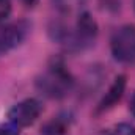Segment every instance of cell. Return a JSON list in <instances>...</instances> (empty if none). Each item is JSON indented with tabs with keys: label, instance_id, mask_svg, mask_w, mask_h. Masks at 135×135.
I'll use <instances>...</instances> for the list:
<instances>
[{
	"label": "cell",
	"instance_id": "12",
	"mask_svg": "<svg viewBox=\"0 0 135 135\" xmlns=\"http://www.w3.org/2000/svg\"><path fill=\"white\" fill-rule=\"evenodd\" d=\"M129 108H131V113L134 115V118H135V93L132 94V98H131V104H129Z\"/></svg>",
	"mask_w": 135,
	"mask_h": 135
},
{
	"label": "cell",
	"instance_id": "2",
	"mask_svg": "<svg viewBox=\"0 0 135 135\" xmlns=\"http://www.w3.org/2000/svg\"><path fill=\"white\" fill-rule=\"evenodd\" d=\"M110 50L116 61L124 65L135 63V25L119 27L110 39Z\"/></svg>",
	"mask_w": 135,
	"mask_h": 135
},
{
	"label": "cell",
	"instance_id": "9",
	"mask_svg": "<svg viewBox=\"0 0 135 135\" xmlns=\"http://www.w3.org/2000/svg\"><path fill=\"white\" fill-rule=\"evenodd\" d=\"M13 11L11 0H0V22H5Z\"/></svg>",
	"mask_w": 135,
	"mask_h": 135
},
{
	"label": "cell",
	"instance_id": "3",
	"mask_svg": "<svg viewBox=\"0 0 135 135\" xmlns=\"http://www.w3.org/2000/svg\"><path fill=\"white\" fill-rule=\"evenodd\" d=\"M98 33H99V25H98L96 19L93 17V14L88 11H82L77 17L75 30L71 35L68 46L74 47L77 50H83V49L90 47L91 44H94Z\"/></svg>",
	"mask_w": 135,
	"mask_h": 135
},
{
	"label": "cell",
	"instance_id": "13",
	"mask_svg": "<svg viewBox=\"0 0 135 135\" xmlns=\"http://www.w3.org/2000/svg\"><path fill=\"white\" fill-rule=\"evenodd\" d=\"M22 2H24L27 6H33L35 3H36V0H22Z\"/></svg>",
	"mask_w": 135,
	"mask_h": 135
},
{
	"label": "cell",
	"instance_id": "14",
	"mask_svg": "<svg viewBox=\"0 0 135 135\" xmlns=\"http://www.w3.org/2000/svg\"><path fill=\"white\" fill-rule=\"evenodd\" d=\"M134 8H135V2H134Z\"/></svg>",
	"mask_w": 135,
	"mask_h": 135
},
{
	"label": "cell",
	"instance_id": "7",
	"mask_svg": "<svg viewBox=\"0 0 135 135\" xmlns=\"http://www.w3.org/2000/svg\"><path fill=\"white\" fill-rule=\"evenodd\" d=\"M69 132V121L65 116H57L47 121L42 127L39 135H68Z\"/></svg>",
	"mask_w": 135,
	"mask_h": 135
},
{
	"label": "cell",
	"instance_id": "5",
	"mask_svg": "<svg viewBox=\"0 0 135 135\" xmlns=\"http://www.w3.org/2000/svg\"><path fill=\"white\" fill-rule=\"evenodd\" d=\"M30 32V24L25 21H17L5 24L0 27V57L6 55L17 46H21Z\"/></svg>",
	"mask_w": 135,
	"mask_h": 135
},
{
	"label": "cell",
	"instance_id": "10",
	"mask_svg": "<svg viewBox=\"0 0 135 135\" xmlns=\"http://www.w3.org/2000/svg\"><path fill=\"white\" fill-rule=\"evenodd\" d=\"M0 135H21V134H19V127L8 123V124L0 126Z\"/></svg>",
	"mask_w": 135,
	"mask_h": 135
},
{
	"label": "cell",
	"instance_id": "11",
	"mask_svg": "<svg viewBox=\"0 0 135 135\" xmlns=\"http://www.w3.org/2000/svg\"><path fill=\"white\" fill-rule=\"evenodd\" d=\"M54 3H55V6H57L58 9H61V11H69L71 6H72V3H74V0H54Z\"/></svg>",
	"mask_w": 135,
	"mask_h": 135
},
{
	"label": "cell",
	"instance_id": "4",
	"mask_svg": "<svg viewBox=\"0 0 135 135\" xmlns=\"http://www.w3.org/2000/svg\"><path fill=\"white\" fill-rule=\"evenodd\" d=\"M41 113H42V104L35 98H28L11 107V110L8 112V119L11 124L22 129L35 124L41 116Z\"/></svg>",
	"mask_w": 135,
	"mask_h": 135
},
{
	"label": "cell",
	"instance_id": "8",
	"mask_svg": "<svg viewBox=\"0 0 135 135\" xmlns=\"http://www.w3.org/2000/svg\"><path fill=\"white\" fill-rule=\"evenodd\" d=\"M110 135H135V126L127 124V123H121L113 127Z\"/></svg>",
	"mask_w": 135,
	"mask_h": 135
},
{
	"label": "cell",
	"instance_id": "6",
	"mask_svg": "<svg viewBox=\"0 0 135 135\" xmlns=\"http://www.w3.org/2000/svg\"><path fill=\"white\" fill-rule=\"evenodd\" d=\"M126 85H127V80H126V75H118L113 83L110 85V88L107 90V93L104 94L98 107H96V113H104L110 108H113L118 102L123 99L124 96V91H126Z\"/></svg>",
	"mask_w": 135,
	"mask_h": 135
},
{
	"label": "cell",
	"instance_id": "1",
	"mask_svg": "<svg viewBox=\"0 0 135 135\" xmlns=\"http://www.w3.org/2000/svg\"><path fill=\"white\" fill-rule=\"evenodd\" d=\"M38 90L50 99H63L74 86V77L61 60H54L36 80Z\"/></svg>",
	"mask_w": 135,
	"mask_h": 135
}]
</instances>
